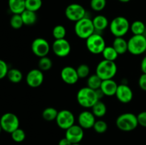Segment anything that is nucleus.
Instances as JSON below:
<instances>
[{"mask_svg":"<svg viewBox=\"0 0 146 145\" xmlns=\"http://www.w3.org/2000/svg\"><path fill=\"white\" fill-rule=\"evenodd\" d=\"M91 112H93L96 117H103L107 112V107L104 102L98 100L94 106L91 107Z\"/></svg>","mask_w":146,"mask_h":145,"instance_id":"5701e85b","label":"nucleus"},{"mask_svg":"<svg viewBox=\"0 0 146 145\" xmlns=\"http://www.w3.org/2000/svg\"><path fill=\"white\" fill-rule=\"evenodd\" d=\"M0 125L3 131L11 134L14 130L19 128V119L15 114L12 112H7L1 117Z\"/></svg>","mask_w":146,"mask_h":145,"instance_id":"6e6552de","label":"nucleus"},{"mask_svg":"<svg viewBox=\"0 0 146 145\" xmlns=\"http://www.w3.org/2000/svg\"><path fill=\"white\" fill-rule=\"evenodd\" d=\"M56 122L58 127L61 129L66 130L67 129L75 125V116L70 110L62 109L58 112Z\"/></svg>","mask_w":146,"mask_h":145,"instance_id":"9d476101","label":"nucleus"},{"mask_svg":"<svg viewBox=\"0 0 146 145\" xmlns=\"http://www.w3.org/2000/svg\"><path fill=\"white\" fill-rule=\"evenodd\" d=\"M106 0H91L90 6L94 11H101L106 6Z\"/></svg>","mask_w":146,"mask_h":145,"instance_id":"473e14b6","label":"nucleus"},{"mask_svg":"<svg viewBox=\"0 0 146 145\" xmlns=\"http://www.w3.org/2000/svg\"><path fill=\"white\" fill-rule=\"evenodd\" d=\"M141 68L142 71L143 73L146 74V55L143 58L142 61L141 63Z\"/></svg>","mask_w":146,"mask_h":145,"instance_id":"a19ab883","label":"nucleus"},{"mask_svg":"<svg viewBox=\"0 0 146 145\" xmlns=\"http://www.w3.org/2000/svg\"><path fill=\"white\" fill-rule=\"evenodd\" d=\"M115 95L119 102L123 104H127L132 101L133 92L132 89L128 85L121 84L118 85Z\"/></svg>","mask_w":146,"mask_h":145,"instance_id":"2eb2a0df","label":"nucleus"},{"mask_svg":"<svg viewBox=\"0 0 146 145\" xmlns=\"http://www.w3.org/2000/svg\"><path fill=\"white\" fill-rule=\"evenodd\" d=\"M58 113V111L56 108L48 107L45 108L42 112V117L46 121H54L56 119Z\"/></svg>","mask_w":146,"mask_h":145,"instance_id":"cd10ccee","label":"nucleus"},{"mask_svg":"<svg viewBox=\"0 0 146 145\" xmlns=\"http://www.w3.org/2000/svg\"><path fill=\"white\" fill-rule=\"evenodd\" d=\"M128 51L134 55H141L146 51V37L133 35L128 41Z\"/></svg>","mask_w":146,"mask_h":145,"instance_id":"423d86ee","label":"nucleus"},{"mask_svg":"<svg viewBox=\"0 0 146 145\" xmlns=\"http://www.w3.org/2000/svg\"><path fill=\"white\" fill-rule=\"evenodd\" d=\"M52 35L55 40L65 38L66 35V29L63 25H56L53 28Z\"/></svg>","mask_w":146,"mask_h":145,"instance_id":"7c9ffc66","label":"nucleus"},{"mask_svg":"<svg viewBox=\"0 0 146 145\" xmlns=\"http://www.w3.org/2000/svg\"><path fill=\"white\" fill-rule=\"evenodd\" d=\"M7 78L9 80L13 83H19L21 81L23 78V74L19 69L17 68H11L9 70L7 73Z\"/></svg>","mask_w":146,"mask_h":145,"instance_id":"a878e982","label":"nucleus"},{"mask_svg":"<svg viewBox=\"0 0 146 145\" xmlns=\"http://www.w3.org/2000/svg\"><path fill=\"white\" fill-rule=\"evenodd\" d=\"M77 73L79 78H86L90 74V68L87 64H81L76 68Z\"/></svg>","mask_w":146,"mask_h":145,"instance_id":"c9c22d12","label":"nucleus"},{"mask_svg":"<svg viewBox=\"0 0 146 145\" xmlns=\"http://www.w3.org/2000/svg\"><path fill=\"white\" fill-rule=\"evenodd\" d=\"M26 0H8V6L13 14H21L26 10Z\"/></svg>","mask_w":146,"mask_h":145,"instance_id":"6ab92c4d","label":"nucleus"},{"mask_svg":"<svg viewBox=\"0 0 146 145\" xmlns=\"http://www.w3.org/2000/svg\"><path fill=\"white\" fill-rule=\"evenodd\" d=\"M1 130H2V128H1V125H0V133H1Z\"/></svg>","mask_w":146,"mask_h":145,"instance_id":"37998d69","label":"nucleus"},{"mask_svg":"<svg viewBox=\"0 0 146 145\" xmlns=\"http://www.w3.org/2000/svg\"><path fill=\"white\" fill-rule=\"evenodd\" d=\"M138 85L143 91H146V74L143 73L138 79Z\"/></svg>","mask_w":146,"mask_h":145,"instance_id":"58836bf2","label":"nucleus"},{"mask_svg":"<svg viewBox=\"0 0 146 145\" xmlns=\"http://www.w3.org/2000/svg\"><path fill=\"white\" fill-rule=\"evenodd\" d=\"M72 145H81L80 144H73Z\"/></svg>","mask_w":146,"mask_h":145,"instance_id":"c03bdc74","label":"nucleus"},{"mask_svg":"<svg viewBox=\"0 0 146 145\" xmlns=\"http://www.w3.org/2000/svg\"><path fill=\"white\" fill-rule=\"evenodd\" d=\"M88 51L93 54H101L106 48V41L104 37L98 33H94L86 40Z\"/></svg>","mask_w":146,"mask_h":145,"instance_id":"0eeeda50","label":"nucleus"},{"mask_svg":"<svg viewBox=\"0 0 146 145\" xmlns=\"http://www.w3.org/2000/svg\"><path fill=\"white\" fill-rule=\"evenodd\" d=\"M31 51L38 58L47 56L49 53L51 46L45 38H36L32 41L31 45Z\"/></svg>","mask_w":146,"mask_h":145,"instance_id":"9b49d317","label":"nucleus"},{"mask_svg":"<svg viewBox=\"0 0 146 145\" xmlns=\"http://www.w3.org/2000/svg\"><path fill=\"white\" fill-rule=\"evenodd\" d=\"M84 136V129L78 125H74L66 130L65 137L72 144H79Z\"/></svg>","mask_w":146,"mask_h":145,"instance_id":"4468645a","label":"nucleus"},{"mask_svg":"<svg viewBox=\"0 0 146 145\" xmlns=\"http://www.w3.org/2000/svg\"><path fill=\"white\" fill-rule=\"evenodd\" d=\"M112 46L119 55H122L128 51V41L123 37H115Z\"/></svg>","mask_w":146,"mask_h":145,"instance_id":"412c9836","label":"nucleus"},{"mask_svg":"<svg viewBox=\"0 0 146 145\" xmlns=\"http://www.w3.org/2000/svg\"><path fill=\"white\" fill-rule=\"evenodd\" d=\"M118 86V85L113 79L104 80L101 82V88L99 90L104 95L111 97L115 95Z\"/></svg>","mask_w":146,"mask_h":145,"instance_id":"a211bd4d","label":"nucleus"},{"mask_svg":"<svg viewBox=\"0 0 146 145\" xmlns=\"http://www.w3.org/2000/svg\"><path fill=\"white\" fill-rule=\"evenodd\" d=\"M8 71L9 68L7 63L4 61L0 59V80L3 79L6 76H7Z\"/></svg>","mask_w":146,"mask_h":145,"instance_id":"e433bc0d","label":"nucleus"},{"mask_svg":"<svg viewBox=\"0 0 146 145\" xmlns=\"http://www.w3.org/2000/svg\"><path fill=\"white\" fill-rule=\"evenodd\" d=\"M10 25L14 29L21 28L24 25L21 14H13L10 18Z\"/></svg>","mask_w":146,"mask_h":145,"instance_id":"2f4dec72","label":"nucleus"},{"mask_svg":"<svg viewBox=\"0 0 146 145\" xmlns=\"http://www.w3.org/2000/svg\"><path fill=\"white\" fill-rule=\"evenodd\" d=\"M86 11L82 5L76 3H73L66 7L65 9V16L69 21H76L86 17Z\"/></svg>","mask_w":146,"mask_h":145,"instance_id":"1a4fd4ad","label":"nucleus"},{"mask_svg":"<svg viewBox=\"0 0 146 145\" xmlns=\"http://www.w3.org/2000/svg\"><path fill=\"white\" fill-rule=\"evenodd\" d=\"M115 125L118 129L123 132H131L138 126L137 115L131 112L121 114L117 117Z\"/></svg>","mask_w":146,"mask_h":145,"instance_id":"7ed1b4c3","label":"nucleus"},{"mask_svg":"<svg viewBox=\"0 0 146 145\" xmlns=\"http://www.w3.org/2000/svg\"><path fill=\"white\" fill-rule=\"evenodd\" d=\"M118 68L115 61L102 60L98 63L96 69V74L102 80L113 79L116 75Z\"/></svg>","mask_w":146,"mask_h":145,"instance_id":"f03ea898","label":"nucleus"},{"mask_svg":"<svg viewBox=\"0 0 146 145\" xmlns=\"http://www.w3.org/2000/svg\"><path fill=\"white\" fill-rule=\"evenodd\" d=\"M11 139L17 143H20L24 141L26 138V133L22 129L18 128L16 130H14L12 133H11Z\"/></svg>","mask_w":146,"mask_h":145,"instance_id":"f704fd0d","label":"nucleus"},{"mask_svg":"<svg viewBox=\"0 0 146 145\" xmlns=\"http://www.w3.org/2000/svg\"><path fill=\"white\" fill-rule=\"evenodd\" d=\"M44 80V75L43 71L38 68L32 69L27 73L26 76V82L29 87L33 88L41 86Z\"/></svg>","mask_w":146,"mask_h":145,"instance_id":"ddd939ff","label":"nucleus"},{"mask_svg":"<svg viewBox=\"0 0 146 145\" xmlns=\"http://www.w3.org/2000/svg\"><path fill=\"white\" fill-rule=\"evenodd\" d=\"M74 31L78 38L86 40L96 31L92 19L86 16L76 21L74 26Z\"/></svg>","mask_w":146,"mask_h":145,"instance_id":"39448f33","label":"nucleus"},{"mask_svg":"<svg viewBox=\"0 0 146 145\" xmlns=\"http://www.w3.org/2000/svg\"><path fill=\"white\" fill-rule=\"evenodd\" d=\"M26 9L36 12L42 7V0H26Z\"/></svg>","mask_w":146,"mask_h":145,"instance_id":"c756f323","label":"nucleus"},{"mask_svg":"<svg viewBox=\"0 0 146 145\" xmlns=\"http://www.w3.org/2000/svg\"><path fill=\"white\" fill-rule=\"evenodd\" d=\"M102 81V80L96 74L91 75L88 76V80H87V87L95 90H98L101 88Z\"/></svg>","mask_w":146,"mask_h":145,"instance_id":"bb28decb","label":"nucleus"},{"mask_svg":"<svg viewBox=\"0 0 146 145\" xmlns=\"http://www.w3.org/2000/svg\"><path fill=\"white\" fill-rule=\"evenodd\" d=\"M100 95L98 90H95L88 87H84L78 91L76 100L78 103L82 107L91 108L98 100H100Z\"/></svg>","mask_w":146,"mask_h":145,"instance_id":"f257e3e1","label":"nucleus"},{"mask_svg":"<svg viewBox=\"0 0 146 145\" xmlns=\"http://www.w3.org/2000/svg\"><path fill=\"white\" fill-rule=\"evenodd\" d=\"M129 21L123 16L115 17L109 24V29L111 34L115 37H123L130 30Z\"/></svg>","mask_w":146,"mask_h":145,"instance_id":"20e7f679","label":"nucleus"},{"mask_svg":"<svg viewBox=\"0 0 146 145\" xmlns=\"http://www.w3.org/2000/svg\"><path fill=\"white\" fill-rule=\"evenodd\" d=\"M96 31H103L109 26L108 18L104 15H97L92 19Z\"/></svg>","mask_w":146,"mask_h":145,"instance_id":"aec40b11","label":"nucleus"},{"mask_svg":"<svg viewBox=\"0 0 146 145\" xmlns=\"http://www.w3.org/2000/svg\"><path fill=\"white\" fill-rule=\"evenodd\" d=\"M96 121V116L91 111H82L78 115V125L81 126L84 129H91V128H93Z\"/></svg>","mask_w":146,"mask_h":145,"instance_id":"f3484780","label":"nucleus"},{"mask_svg":"<svg viewBox=\"0 0 146 145\" xmlns=\"http://www.w3.org/2000/svg\"><path fill=\"white\" fill-rule=\"evenodd\" d=\"M101 54L104 57V59L111 61H115L119 55V54L117 53V51L114 49L112 45L111 46H106Z\"/></svg>","mask_w":146,"mask_h":145,"instance_id":"393cba45","label":"nucleus"},{"mask_svg":"<svg viewBox=\"0 0 146 145\" xmlns=\"http://www.w3.org/2000/svg\"><path fill=\"white\" fill-rule=\"evenodd\" d=\"M138 125L146 127V111H143L137 115Z\"/></svg>","mask_w":146,"mask_h":145,"instance_id":"4c0bfd02","label":"nucleus"},{"mask_svg":"<svg viewBox=\"0 0 146 145\" xmlns=\"http://www.w3.org/2000/svg\"><path fill=\"white\" fill-rule=\"evenodd\" d=\"M72 144H73L71 143L68 139H67L66 137L62 138L61 139H60L59 142H58V145H72Z\"/></svg>","mask_w":146,"mask_h":145,"instance_id":"ea45409f","label":"nucleus"},{"mask_svg":"<svg viewBox=\"0 0 146 145\" xmlns=\"http://www.w3.org/2000/svg\"><path fill=\"white\" fill-rule=\"evenodd\" d=\"M145 28V24L142 21H139V20L133 21L131 24V27H130V30L133 35H144Z\"/></svg>","mask_w":146,"mask_h":145,"instance_id":"b1692460","label":"nucleus"},{"mask_svg":"<svg viewBox=\"0 0 146 145\" xmlns=\"http://www.w3.org/2000/svg\"><path fill=\"white\" fill-rule=\"evenodd\" d=\"M53 63L51 58L47 56L39 58V61L38 63V69L41 71H47L52 68Z\"/></svg>","mask_w":146,"mask_h":145,"instance_id":"c85d7f7f","label":"nucleus"},{"mask_svg":"<svg viewBox=\"0 0 146 145\" xmlns=\"http://www.w3.org/2000/svg\"><path fill=\"white\" fill-rule=\"evenodd\" d=\"M51 48L54 54L60 58L68 56L71 50V44L66 38L55 40Z\"/></svg>","mask_w":146,"mask_h":145,"instance_id":"f8f14e48","label":"nucleus"},{"mask_svg":"<svg viewBox=\"0 0 146 145\" xmlns=\"http://www.w3.org/2000/svg\"><path fill=\"white\" fill-rule=\"evenodd\" d=\"M61 78L68 85H75L80 79L76 68L72 66H65L61 71Z\"/></svg>","mask_w":146,"mask_h":145,"instance_id":"dca6fc26","label":"nucleus"},{"mask_svg":"<svg viewBox=\"0 0 146 145\" xmlns=\"http://www.w3.org/2000/svg\"><path fill=\"white\" fill-rule=\"evenodd\" d=\"M118 1H121V2H122V3H128V2H129L131 0H118Z\"/></svg>","mask_w":146,"mask_h":145,"instance_id":"79ce46f5","label":"nucleus"},{"mask_svg":"<svg viewBox=\"0 0 146 145\" xmlns=\"http://www.w3.org/2000/svg\"><path fill=\"white\" fill-rule=\"evenodd\" d=\"M94 131L98 134H103L105 133L107 130H108V124L106 122L102 119H98V120L96 121L95 124H94Z\"/></svg>","mask_w":146,"mask_h":145,"instance_id":"72a5a7b5","label":"nucleus"},{"mask_svg":"<svg viewBox=\"0 0 146 145\" xmlns=\"http://www.w3.org/2000/svg\"><path fill=\"white\" fill-rule=\"evenodd\" d=\"M23 22L24 25L31 26L34 25L37 21L36 13L34 11H29V10H24L21 14Z\"/></svg>","mask_w":146,"mask_h":145,"instance_id":"4be33fe9","label":"nucleus"}]
</instances>
